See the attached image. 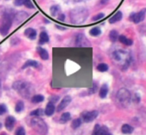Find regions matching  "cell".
Here are the masks:
<instances>
[{
  "instance_id": "obj_1",
  "label": "cell",
  "mask_w": 146,
  "mask_h": 135,
  "mask_svg": "<svg viewBox=\"0 0 146 135\" xmlns=\"http://www.w3.org/2000/svg\"><path fill=\"white\" fill-rule=\"evenodd\" d=\"M113 60L123 69H125L130 65L131 56L128 52L124 50H116L113 53Z\"/></svg>"
},
{
  "instance_id": "obj_2",
  "label": "cell",
  "mask_w": 146,
  "mask_h": 135,
  "mask_svg": "<svg viewBox=\"0 0 146 135\" xmlns=\"http://www.w3.org/2000/svg\"><path fill=\"white\" fill-rule=\"evenodd\" d=\"M12 88L25 99L30 97L34 91L32 84L24 80L15 81L12 85Z\"/></svg>"
},
{
  "instance_id": "obj_3",
  "label": "cell",
  "mask_w": 146,
  "mask_h": 135,
  "mask_svg": "<svg viewBox=\"0 0 146 135\" xmlns=\"http://www.w3.org/2000/svg\"><path fill=\"white\" fill-rule=\"evenodd\" d=\"M88 12L85 8H76L70 12L71 22L74 24H82L87 19Z\"/></svg>"
},
{
  "instance_id": "obj_4",
  "label": "cell",
  "mask_w": 146,
  "mask_h": 135,
  "mask_svg": "<svg viewBox=\"0 0 146 135\" xmlns=\"http://www.w3.org/2000/svg\"><path fill=\"white\" fill-rule=\"evenodd\" d=\"M131 95L129 90L125 88H122L118 90L116 95V102L122 107H127L130 104Z\"/></svg>"
},
{
  "instance_id": "obj_5",
  "label": "cell",
  "mask_w": 146,
  "mask_h": 135,
  "mask_svg": "<svg viewBox=\"0 0 146 135\" xmlns=\"http://www.w3.org/2000/svg\"><path fill=\"white\" fill-rule=\"evenodd\" d=\"M31 125H32V128L40 134H47V131H48L47 124L40 118L35 117L32 119V121H31Z\"/></svg>"
},
{
  "instance_id": "obj_6",
  "label": "cell",
  "mask_w": 146,
  "mask_h": 135,
  "mask_svg": "<svg viewBox=\"0 0 146 135\" xmlns=\"http://www.w3.org/2000/svg\"><path fill=\"white\" fill-rule=\"evenodd\" d=\"M12 24V17L9 13H5L2 19V22L0 25V34L2 36H6L10 29Z\"/></svg>"
},
{
  "instance_id": "obj_7",
  "label": "cell",
  "mask_w": 146,
  "mask_h": 135,
  "mask_svg": "<svg viewBox=\"0 0 146 135\" xmlns=\"http://www.w3.org/2000/svg\"><path fill=\"white\" fill-rule=\"evenodd\" d=\"M146 15V9H143L137 13H133L130 16V19L135 24H138L144 20Z\"/></svg>"
},
{
  "instance_id": "obj_8",
  "label": "cell",
  "mask_w": 146,
  "mask_h": 135,
  "mask_svg": "<svg viewBox=\"0 0 146 135\" xmlns=\"http://www.w3.org/2000/svg\"><path fill=\"white\" fill-rule=\"evenodd\" d=\"M98 112L96 110L91 111V112H85L82 114V119L86 123L92 122L95 120L98 116Z\"/></svg>"
},
{
  "instance_id": "obj_9",
  "label": "cell",
  "mask_w": 146,
  "mask_h": 135,
  "mask_svg": "<svg viewBox=\"0 0 146 135\" xmlns=\"http://www.w3.org/2000/svg\"><path fill=\"white\" fill-rule=\"evenodd\" d=\"M72 101V97L69 95H67V96L64 97L62 99L61 102L59 104V105L57 107V112H61L63 109H65L67 106L70 104Z\"/></svg>"
},
{
  "instance_id": "obj_10",
  "label": "cell",
  "mask_w": 146,
  "mask_h": 135,
  "mask_svg": "<svg viewBox=\"0 0 146 135\" xmlns=\"http://www.w3.org/2000/svg\"><path fill=\"white\" fill-rule=\"evenodd\" d=\"M90 44L89 42L87 39V38L82 34H78L76 37V45L80 46V47H85V46H88Z\"/></svg>"
},
{
  "instance_id": "obj_11",
  "label": "cell",
  "mask_w": 146,
  "mask_h": 135,
  "mask_svg": "<svg viewBox=\"0 0 146 135\" xmlns=\"http://www.w3.org/2000/svg\"><path fill=\"white\" fill-rule=\"evenodd\" d=\"M15 123H16V119L14 116H9L7 117L5 120V127L7 130L12 131L15 126Z\"/></svg>"
},
{
  "instance_id": "obj_12",
  "label": "cell",
  "mask_w": 146,
  "mask_h": 135,
  "mask_svg": "<svg viewBox=\"0 0 146 135\" xmlns=\"http://www.w3.org/2000/svg\"><path fill=\"white\" fill-rule=\"evenodd\" d=\"M36 31L32 28H27L25 31V35L31 40H34L36 37Z\"/></svg>"
},
{
  "instance_id": "obj_13",
  "label": "cell",
  "mask_w": 146,
  "mask_h": 135,
  "mask_svg": "<svg viewBox=\"0 0 146 135\" xmlns=\"http://www.w3.org/2000/svg\"><path fill=\"white\" fill-rule=\"evenodd\" d=\"M54 111H55V106H54V103L52 102H50L47 105L45 108V110H44V114H45L47 116H50L54 114Z\"/></svg>"
},
{
  "instance_id": "obj_14",
  "label": "cell",
  "mask_w": 146,
  "mask_h": 135,
  "mask_svg": "<svg viewBox=\"0 0 146 135\" xmlns=\"http://www.w3.org/2000/svg\"><path fill=\"white\" fill-rule=\"evenodd\" d=\"M28 17V14L25 12H20L15 15V20L17 23H22L25 20H26Z\"/></svg>"
},
{
  "instance_id": "obj_15",
  "label": "cell",
  "mask_w": 146,
  "mask_h": 135,
  "mask_svg": "<svg viewBox=\"0 0 146 135\" xmlns=\"http://www.w3.org/2000/svg\"><path fill=\"white\" fill-rule=\"evenodd\" d=\"M122 18H123V13L120 11H118L112 17L110 18L109 22L110 24L116 23L117 22H119V21L121 20Z\"/></svg>"
},
{
  "instance_id": "obj_16",
  "label": "cell",
  "mask_w": 146,
  "mask_h": 135,
  "mask_svg": "<svg viewBox=\"0 0 146 135\" xmlns=\"http://www.w3.org/2000/svg\"><path fill=\"white\" fill-rule=\"evenodd\" d=\"M50 40V38H49L48 34H47V32H42L40 34V39H39V44L40 45L44 44L47 43Z\"/></svg>"
},
{
  "instance_id": "obj_17",
  "label": "cell",
  "mask_w": 146,
  "mask_h": 135,
  "mask_svg": "<svg viewBox=\"0 0 146 135\" xmlns=\"http://www.w3.org/2000/svg\"><path fill=\"white\" fill-rule=\"evenodd\" d=\"M108 90H109V89H108V85L107 84H104L103 85H102V87H101L100 88V98H102V99H105V97H107V95H108Z\"/></svg>"
},
{
  "instance_id": "obj_18",
  "label": "cell",
  "mask_w": 146,
  "mask_h": 135,
  "mask_svg": "<svg viewBox=\"0 0 146 135\" xmlns=\"http://www.w3.org/2000/svg\"><path fill=\"white\" fill-rule=\"evenodd\" d=\"M37 52H38L39 54H40V57L42 60H47L49 59V54L47 51L44 49L42 48V47H37Z\"/></svg>"
},
{
  "instance_id": "obj_19",
  "label": "cell",
  "mask_w": 146,
  "mask_h": 135,
  "mask_svg": "<svg viewBox=\"0 0 146 135\" xmlns=\"http://www.w3.org/2000/svg\"><path fill=\"white\" fill-rule=\"evenodd\" d=\"M118 40L121 42L122 44L125 45H127V46H131L133 44V42L132 39H128V38L126 37L124 35H120L118 37Z\"/></svg>"
},
{
  "instance_id": "obj_20",
  "label": "cell",
  "mask_w": 146,
  "mask_h": 135,
  "mask_svg": "<svg viewBox=\"0 0 146 135\" xmlns=\"http://www.w3.org/2000/svg\"><path fill=\"white\" fill-rule=\"evenodd\" d=\"M121 131L125 134H130L134 131V128L132 126H130V125L125 124L123 125V126L121 128Z\"/></svg>"
},
{
  "instance_id": "obj_21",
  "label": "cell",
  "mask_w": 146,
  "mask_h": 135,
  "mask_svg": "<svg viewBox=\"0 0 146 135\" xmlns=\"http://www.w3.org/2000/svg\"><path fill=\"white\" fill-rule=\"evenodd\" d=\"M35 67V68H37L39 67V63L37 62L35 60H28L25 63L23 66H22V69H26L27 67Z\"/></svg>"
},
{
  "instance_id": "obj_22",
  "label": "cell",
  "mask_w": 146,
  "mask_h": 135,
  "mask_svg": "<svg viewBox=\"0 0 146 135\" xmlns=\"http://www.w3.org/2000/svg\"><path fill=\"white\" fill-rule=\"evenodd\" d=\"M60 12H61V9L58 5H54L50 8V13L52 17H58L60 15Z\"/></svg>"
},
{
  "instance_id": "obj_23",
  "label": "cell",
  "mask_w": 146,
  "mask_h": 135,
  "mask_svg": "<svg viewBox=\"0 0 146 135\" xmlns=\"http://www.w3.org/2000/svg\"><path fill=\"white\" fill-rule=\"evenodd\" d=\"M32 102L35 104H38L40 102H42L44 100V97L42 95H36L32 96Z\"/></svg>"
},
{
  "instance_id": "obj_24",
  "label": "cell",
  "mask_w": 146,
  "mask_h": 135,
  "mask_svg": "<svg viewBox=\"0 0 146 135\" xmlns=\"http://www.w3.org/2000/svg\"><path fill=\"white\" fill-rule=\"evenodd\" d=\"M70 117H71V115L69 112H65V113L62 114V116H60V122L62 124H65L66 122H68L70 119Z\"/></svg>"
},
{
  "instance_id": "obj_25",
  "label": "cell",
  "mask_w": 146,
  "mask_h": 135,
  "mask_svg": "<svg viewBox=\"0 0 146 135\" xmlns=\"http://www.w3.org/2000/svg\"><path fill=\"white\" fill-rule=\"evenodd\" d=\"M109 36H110V40H111L112 42H116V41L118 39V37H119L118 32H117L116 30L110 31Z\"/></svg>"
},
{
  "instance_id": "obj_26",
  "label": "cell",
  "mask_w": 146,
  "mask_h": 135,
  "mask_svg": "<svg viewBox=\"0 0 146 135\" xmlns=\"http://www.w3.org/2000/svg\"><path fill=\"white\" fill-rule=\"evenodd\" d=\"M102 31L99 27H94L90 30V34L92 36H98L101 34Z\"/></svg>"
},
{
  "instance_id": "obj_27",
  "label": "cell",
  "mask_w": 146,
  "mask_h": 135,
  "mask_svg": "<svg viewBox=\"0 0 146 135\" xmlns=\"http://www.w3.org/2000/svg\"><path fill=\"white\" fill-rule=\"evenodd\" d=\"M24 108H25L24 102L22 101H18L17 103L16 104V106H15V111L19 113V112H21L24 110Z\"/></svg>"
},
{
  "instance_id": "obj_28",
  "label": "cell",
  "mask_w": 146,
  "mask_h": 135,
  "mask_svg": "<svg viewBox=\"0 0 146 135\" xmlns=\"http://www.w3.org/2000/svg\"><path fill=\"white\" fill-rule=\"evenodd\" d=\"M44 114V111L42 109H37L35 110L32 111L30 112L31 116H42Z\"/></svg>"
},
{
  "instance_id": "obj_29",
  "label": "cell",
  "mask_w": 146,
  "mask_h": 135,
  "mask_svg": "<svg viewBox=\"0 0 146 135\" xmlns=\"http://www.w3.org/2000/svg\"><path fill=\"white\" fill-rule=\"evenodd\" d=\"M108 65L105 64V63H100L97 67V69L101 72H104V71H107L108 70Z\"/></svg>"
},
{
  "instance_id": "obj_30",
  "label": "cell",
  "mask_w": 146,
  "mask_h": 135,
  "mask_svg": "<svg viewBox=\"0 0 146 135\" xmlns=\"http://www.w3.org/2000/svg\"><path fill=\"white\" fill-rule=\"evenodd\" d=\"M82 124V121L80 118H78V119H75L72 121V128H73L74 129H77V128L79 127Z\"/></svg>"
},
{
  "instance_id": "obj_31",
  "label": "cell",
  "mask_w": 146,
  "mask_h": 135,
  "mask_svg": "<svg viewBox=\"0 0 146 135\" xmlns=\"http://www.w3.org/2000/svg\"><path fill=\"white\" fill-rule=\"evenodd\" d=\"M24 5H25L26 7H27L28 9H34L35 6H34L33 3L32 2L31 0H25V3Z\"/></svg>"
},
{
  "instance_id": "obj_32",
  "label": "cell",
  "mask_w": 146,
  "mask_h": 135,
  "mask_svg": "<svg viewBox=\"0 0 146 135\" xmlns=\"http://www.w3.org/2000/svg\"><path fill=\"white\" fill-rule=\"evenodd\" d=\"M92 135H100V126L99 124L95 125Z\"/></svg>"
},
{
  "instance_id": "obj_33",
  "label": "cell",
  "mask_w": 146,
  "mask_h": 135,
  "mask_svg": "<svg viewBox=\"0 0 146 135\" xmlns=\"http://www.w3.org/2000/svg\"><path fill=\"white\" fill-rule=\"evenodd\" d=\"M104 17H105V15H104L103 13H100V14H98V15L94 16L92 18V21L100 20V19H102V18H104Z\"/></svg>"
},
{
  "instance_id": "obj_34",
  "label": "cell",
  "mask_w": 146,
  "mask_h": 135,
  "mask_svg": "<svg viewBox=\"0 0 146 135\" xmlns=\"http://www.w3.org/2000/svg\"><path fill=\"white\" fill-rule=\"evenodd\" d=\"M15 135H25V130L23 127L20 126L16 131Z\"/></svg>"
},
{
  "instance_id": "obj_35",
  "label": "cell",
  "mask_w": 146,
  "mask_h": 135,
  "mask_svg": "<svg viewBox=\"0 0 146 135\" xmlns=\"http://www.w3.org/2000/svg\"><path fill=\"white\" fill-rule=\"evenodd\" d=\"M7 112V107L4 104H0V115L4 114Z\"/></svg>"
},
{
  "instance_id": "obj_36",
  "label": "cell",
  "mask_w": 146,
  "mask_h": 135,
  "mask_svg": "<svg viewBox=\"0 0 146 135\" xmlns=\"http://www.w3.org/2000/svg\"><path fill=\"white\" fill-rule=\"evenodd\" d=\"M24 3H25V0H15V2H14L15 6L17 7L22 6V5H24Z\"/></svg>"
},
{
  "instance_id": "obj_37",
  "label": "cell",
  "mask_w": 146,
  "mask_h": 135,
  "mask_svg": "<svg viewBox=\"0 0 146 135\" xmlns=\"http://www.w3.org/2000/svg\"><path fill=\"white\" fill-rule=\"evenodd\" d=\"M64 18H65V17H64V15H63V14H60V15L57 17V19L60 21H64Z\"/></svg>"
},
{
  "instance_id": "obj_38",
  "label": "cell",
  "mask_w": 146,
  "mask_h": 135,
  "mask_svg": "<svg viewBox=\"0 0 146 135\" xmlns=\"http://www.w3.org/2000/svg\"><path fill=\"white\" fill-rule=\"evenodd\" d=\"M108 1H109V0H101V4L105 5V4H106Z\"/></svg>"
},
{
  "instance_id": "obj_39",
  "label": "cell",
  "mask_w": 146,
  "mask_h": 135,
  "mask_svg": "<svg viewBox=\"0 0 146 135\" xmlns=\"http://www.w3.org/2000/svg\"><path fill=\"white\" fill-rule=\"evenodd\" d=\"M105 135H112V134H110V133H109V132H108V133H107V134H105Z\"/></svg>"
},
{
  "instance_id": "obj_40",
  "label": "cell",
  "mask_w": 146,
  "mask_h": 135,
  "mask_svg": "<svg viewBox=\"0 0 146 135\" xmlns=\"http://www.w3.org/2000/svg\"><path fill=\"white\" fill-rule=\"evenodd\" d=\"M2 124L0 123V129H1V128H2Z\"/></svg>"
},
{
  "instance_id": "obj_41",
  "label": "cell",
  "mask_w": 146,
  "mask_h": 135,
  "mask_svg": "<svg viewBox=\"0 0 146 135\" xmlns=\"http://www.w3.org/2000/svg\"><path fill=\"white\" fill-rule=\"evenodd\" d=\"M1 85H2V83H1V81H0V88H1Z\"/></svg>"
}]
</instances>
